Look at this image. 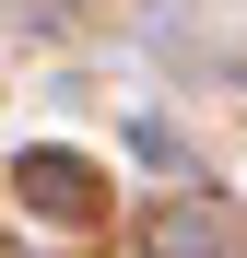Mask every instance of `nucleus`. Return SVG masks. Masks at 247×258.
Wrapping results in <instances>:
<instances>
[{"label": "nucleus", "instance_id": "nucleus-1", "mask_svg": "<svg viewBox=\"0 0 247 258\" xmlns=\"http://www.w3.org/2000/svg\"><path fill=\"white\" fill-rule=\"evenodd\" d=\"M24 188L47 200L59 223H82V200H94V176H82V164H59V153H35V164H24Z\"/></svg>", "mask_w": 247, "mask_h": 258}]
</instances>
